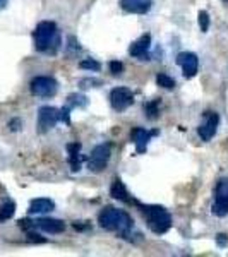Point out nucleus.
I'll use <instances>...</instances> for the list:
<instances>
[{"mask_svg":"<svg viewBox=\"0 0 228 257\" xmlns=\"http://www.w3.org/2000/svg\"><path fill=\"white\" fill-rule=\"evenodd\" d=\"M197 23H199V28H201V31L202 33H208L209 30V14L206 11H199V14H197Z\"/></svg>","mask_w":228,"mask_h":257,"instance_id":"4be33fe9","label":"nucleus"},{"mask_svg":"<svg viewBox=\"0 0 228 257\" xmlns=\"http://www.w3.org/2000/svg\"><path fill=\"white\" fill-rule=\"evenodd\" d=\"M156 134H158V131H146V128H143V127L132 128L131 139L134 141V144H136V153H138V155H143V153L148 149L149 141L155 138Z\"/></svg>","mask_w":228,"mask_h":257,"instance_id":"9b49d317","label":"nucleus"},{"mask_svg":"<svg viewBox=\"0 0 228 257\" xmlns=\"http://www.w3.org/2000/svg\"><path fill=\"white\" fill-rule=\"evenodd\" d=\"M177 64L182 67V74H184L185 79H192L196 77L199 70V59L196 53L192 52H182L177 55Z\"/></svg>","mask_w":228,"mask_h":257,"instance_id":"9d476101","label":"nucleus"},{"mask_svg":"<svg viewBox=\"0 0 228 257\" xmlns=\"http://www.w3.org/2000/svg\"><path fill=\"white\" fill-rule=\"evenodd\" d=\"M79 67L84 69V70H93V72H98L101 69V64L94 59H86V60H81L79 62Z\"/></svg>","mask_w":228,"mask_h":257,"instance_id":"5701e85b","label":"nucleus"},{"mask_svg":"<svg viewBox=\"0 0 228 257\" xmlns=\"http://www.w3.org/2000/svg\"><path fill=\"white\" fill-rule=\"evenodd\" d=\"M139 211L146 218L148 228L156 235H163L172 228V216L165 208L161 206H143L138 204Z\"/></svg>","mask_w":228,"mask_h":257,"instance_id":"7ed1b4c3","label":"nucleus"},{"mask_svg":"<svg viewBox=\"0 0 228 257\" xmlns=\"http://www.w3.org/2000/svg\"><path fill=\"white\" fill-rule=\"evenodd\" d=\"M60 122V110L53 106H41L38 110V131L41 134L48 132Z\"/></svg>","mask_w":228,"mask_h":257,"instance_id":"6e6552de","label":"nucleus"},{"mask_svg":"<svg viewBox=\"0 0 228 257\" xmlns=\"http://www.w3.org/2000/svg\"><path fill=\"white\" fill-rule=\"evenodd\" d=\"M21 125H23V122H21L19 118H12V120H11V123H9L11 131H14V132H16V131H19Z\"/></svg>","mask_w":228,"mask_h":257,"instance_id":"a878e982","label":"nucleus"},{"mask_svg":"<svg viewBox=\"0 0 228 257\" xmlns=\"http://www.w3.org/2000/svg\"><path fill=\"white\" fill-rule=\"evenodd\" d=\"M144 115L148 118L155 120L160 115V99H153V101L144 103Z\"/></svg>","mask_w":228,"mask_h":257,"instance_id":"a211bd4d","label":"nucleus"},{"mask_svg":"<svg viewBox=\"0 0 228 257\" xmlns=\"http://www.w3.org/2000/svg\"><path fill=\"white\" fill-rule=\"evenodd\" d=\"M108 67H110V72L113 74V76H119V74L124 70V64H122V62H119V60H111L108 64Z\"/></svg>","mask_w":228,"mask_h":257,"instance_id":"b1692460","label":"nucleus"},{"mask_svg":"<svg viewBox=\"0 0 228 257\" xmlns=\"http://www.w3.org/2000/svg\"><path fill=\"white\" fill-rule=\"evenodd\" d=\"M33 225H35V228H40L41 231L50 235H59L65 230V223L55 218H40L36 221H33Z\"/></svg>","mask_w":228,"mask_h":257,"instance_id":"4468645a","label":"nucleus"},{"mask_svg":"<svg viewBox=\"0 0 228 257\" xmlns=\"http://www.w3.org/2000/svg\"><path fill=\"white\" fill-rule=\"evenodd\" d=\"M110 196L120 202H126V204H129V206H136V208H138V204H139V202L129 194V190H127V187L124 185V182L120 180V178H115L113 180V184H111V187H110Z\"/></svg>","mask_w":228,"mask_h":257,"instance_id":"f8f14e48","label":"nucleus"},{"mask_svg":"<svg viewBox=\"0 0 228 257\" xmlns=\"http://www.w3.org/2000/svg\"><path fill=\"white\" fill-rule=\"evenodd\" d=\"M223 2H228V0H223Z\"/></svg>","mask_w":228,"mask_h":257,"instance_id":"cd10ccee","label":"nucleus"},{"mask_svg":"<svg viewBox=\"0 0 228 257\" xmlns=\"http://www.w3.org/2000/svg\"><path fill=\"white\" fill-rule=\"evenodd\" d=\"M110 155H111L110 144H98V146H94L88 160V168L93 173H101L106 168V165H108Z\"/></svg>","mask_w":228,"mask_h":257,"instance_id":"20e7f679","label":"nucleus"},{"mask_svg":"<svg viewBox=\"0 0 228 257\" xmlns=\"http://www.w3.org/2000/svg\"><path fill=\"white\" fill-rule=\"evenodd\" d=\"M156 84L165 89H173L177 86V82L173 77H170L168 74H158V76H156Z\"/></svg>","mask_w":228,"mask_h":257,"instance_id":"aec40b11","label":"nucleus"},{"mask_svg":"<svg viewBox=\"0 0 228 257\" xmlns=\"http://www.w3.org/2000/svg\"><path fill=\"white\" fill-rule=\"evenodd\" d=\"M98 223L106 231H113V233H117L124 238L129 237L132 226H134V221L129 216V213L117 208H111V206H106V208L99 211Z\"/></svg>","mask_w":228,"mask_h":257,"instance_id":"f257e3e1","label":"nucleus"},{"mask_svg":"<svg viewBox=\"0 0 228 257\" xmlns=\"http://www.w3.org/2000/svg\"><path fill=\"white\" fill-rule=\"evenodd\" d=\"M6 6H7V0H0V11H2Z\"/></svg>","mask_w":228,"mask_h":257,"instance_id":"bb28decb","label":"nucleus"},{"mask_svg":"<svg viewBox=\"0 0 228 257\" xmlns=\"http://www.w3.org/2000/svg\"><path fill=\"white\" fill-rule=\"evenodd\" d=\"M120 7L129 14H146L151 9V0H120Z\"/></svg>","mask_w":228,"mask_h":257,"instance_id":"2eb2a0df","label":"nucleus"},{"mask_svg":"<svg viewBox=\"0 0 228 257\" xmlns=\"http://www.w3.org/2000/svg\"><path fill=\"white\" fill-rule=\"evenodd\" d=\"M149 48H151V35H143L129 47V55L141 60H148Z\"/></svg>","mask_w":228,"mask_h":257,"instance_id":"ddd939ff","label":"nucleus"},{"mask_svg":"<svg viewBox=\"0 0 228 257\" xmlns=\"http://www.w3.org/2000/svg\"><path fill=\"white\" fill-rule=\"evenodd\" d=\"M55 209V202L48 197H38L30 202V214H47Z\"/></svg>","mask_w":228,"mask_h":257,"instance_id":"dca6fc26","label":"nucleus"},{"mask_svg":"<svg viewBox=\"0 0 228 257\" xmlns=\"http://www.w3.org/2000/svg\"><path fill=\"white\" fill-rule=\"evenodd\" d=\"M59 91V82L50 76H38L31 81V93L38 98H53Z\"/></svg>","mask_w":228,"mask_h":257,"instance_id":"39448f33","label":"nucleus"},{"mask_svg":"<svg viewBox=\"0 0 228 257\" xmlns=\"http://www.w3.org/2000/svg\"><path fill=\"white\" fill-rule=\"evenodd\" d=\"M216 242H218L219 247H226L228 245V237H226L225 233H219L218 237H216Z\"/></svg>","mask_w":228,"mask_h":257,"instance_id":"393cba45","label":"nucleus"},{"mask_svg":"<svg viewBox=\"0 0 228 257\" xmlns=\"http://www.w3.org/2000/svg\"><path fill=\"white\" fill-rule=\"evenodd\" d=\"M213 214L223 218L228 214V178H221L214 189V202H213Z\"/></svg>","mask_w":228,"mask_h":257,"instance_id":"423d86ee","label":"nucleus"},{"mask_svg":"<svg viewBox=\"0 0 228 257\" xmlns=\"http://www.w3.org/2000/svg\"><path fill=\"white\" fill-rule=\"evenodd\" d=\"M67 153H69V163L72 172H79L81 170V144L79 143H70L67 144Z\"/></svg>","mask_w":228,"mask_h":257,"instance_id":"f3484780","label":"nucleus"},{"mask_svg":"<svg viewBox=\"0 0 228 257\" xmlns=\"http://www.w3.org/2000/svg\"><path fill=\"white\" fill-rule=\"evenodd\" d=\"M14 213H16V204H14V202H12V201L4 202V204L0 206V223L11 219L12 216H14Z\"/></svg>","mask_w":228,"mask_h":257,"instance_id":"6ab92c4d","label":"nucleus"},{"mask_svg":"<svg viewBox=\"0 0 228 257\" xmlns=\"http://www.w3.org/2000/svg\"><path fill=\"white\" fill-rule=\"evenodd\" d=\"M86 103H88V99H86V96H82V94H70L67 99V106L70 110L76 108V106H86Z\"/></svg>","mask_w":228,"mask_h":257,"instance_id":"412c9836","label":"nucleus"},{"mask_svg":"<svg viewBox=\"0 0 228 257\" xmlns=\"http://www.w3.org/2000/svg\"><path fill=\"white\" fill-rule=\"evenodd\" d=\"M134 103V93L129 88H113L110 93V105L115 111H126Z\"/></svg>","mask_w":228,"mask_h":257,"instance_id":"0eeeda50","label":"nucleus"},{"mask_svg":"<svg viewBox=\"0 0 228 257\" xmlns=\"http://www.w3.org/2000/svg\"><path fill=\"white\" fill-rule=\"evenodd\" d=\"M33 40H35V48L48 55H55L62 43L60 31L53 21H41L33 31Z\"/></svg>","mask_w":228,"mask_h":257,"instance_id":"f03ea898","label":"nucleus"},{"mask_svg":"<svg viewBox=\"0 0 228 257\" xmlns=\"http://www.w3.org/2000/svg\"><path fill=\"white\" fill-rule=\"evenodd\" d=\"M218 123H219V117H218L216 111H206L204 120H202V123L197 128L199 138L204 141V143L211 141L214 138V134H216V131H218Z\"/></svg>","mask_w":228,"mask_h":257,"instance_id":"1a4fd4ad","label":"nucleus"}]
</instances>
